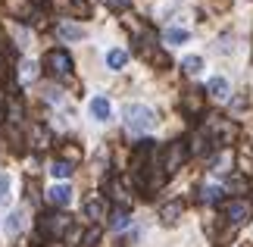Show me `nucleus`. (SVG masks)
<instances>
[{"label":"nucleus","mask_w":253,"mask_h":247,"mask_svg":"<svg viewBox=\"0 0 253 247\" xmlns=\"http://www.w3.org/2000/svg\"><path fill=\"white\" fill-rule=\"evenodd\" d=\"M69 229H72V216L69 213H47V216H41V235L47 241L66 238Z\"/></svg>","instance_id":"1"},{"label":"nucleus","mask_w":253,"mask_h":247,"mask_svg":"<svg viewBox=\"0 0 253 247\" xmlns=\"http://www.w3.org/2000/svg\"><path fill=\"white\" fill-rule=\"evenodd\" d=\"M125 125L131 132H150L157 125V113L144 103H131V106H125Z\"/></svg>","instance_id":"2"},{"label":"nucleus","mask_w":253,"mask_h":247,"mask_svg":"<svg viewBox=\"0 0 253 247\" xmlns=\"http://www.w3.org/2000/svg\"><path fill=\"white\" fill-rule=\"evenodd\" d=\"M222 216H225L228 225H244L253 216V200L250 197H231V200L222 206Z\"/></svg>","instance_id":"3"},{"label":"nucleus","mask_w":253,"mask_h":247,"mask_svg":"<svg viewBox=\"0 0 253 247\" xmlns=\"http://www.w3.org/2000/svg\"><path fill=\"white\" fill-rule=\"evenodd\" d=\"M184 160H188V144H184V141H172V144L166 147V153H163V163H160L163 175L178 172L181 166H184Z\"/></svg>","instance_id":"4"},{"label":"nucleus","mask_w":253,"mask_h":247,"mask_svg":"<svg viewBox=\"0 0 253 247\" xmlns=\"http://www.w3.org/2000/svg\"><path fill=\"white\" fill-rule=\"evenodd\" d=\"M210 135L212 144H231L238 138V125L228 122V119H210V128H203Z\"/></svg>","instance_id":"5"},{"label":"nucleus","mask_w":253,"mask_h":247,"mask_svg":"<svg viewBox=\"0 0 253 247\" xmlns=\"http://www.w3.org/2000/svg\"><path fill=\"white\" fill-rule=\"evenodd\" d=\"M44 69L56 78H66V75H72V56L66 50H50L44 56Z\"/></svg>","instance_id":"6"},{"label":"nucleus","mask_w":253,"mask_h":247,"mask_svg":"<svg viewBox=\"0 0 253 247\" xmlns=\"http://www.w3.org/2000/svg\"><path fill=\"white\" fill-rule=\"evenodd\" d=\"M47 200L53 206H69L72 203V188L69 185H53L50 191H47Z\"/></svg>","instance_id":"7"},{"label":"nucleus","mask_w":253,"mask_h":247,"mask_svg":"<svg viewBox=\"0 0 253 247\" xmlns=\"http://www.w3.org/2000/svg\"><path fill=\"white\" fill-rule=\"evenodd\" d=\"M103 213H106V203L100 200V197H91V200H84V216H87L91 222L103 219Z\"/></svg>","instance_id":"8"},{"label":"nucleus","mask_w":253,"mask_h":247,"mask_svg":"<svg viewBox=\"0 0 253 247\" xmlns=\"http://www.w3.org/2000/svg\"><path fill=\"white\" fill-rule=\"evenodd\" d=\"M207 91H210V97H216V100H225V97H228V82L222 75H216V78H210Z\"/></svg>","instance_id":"9"},{"label":"nucleus","mask_w":253,"mask_h":247,"mask_svg":"<svg viewBox=\"0 0 253 247\" xmlns=\"http://www.w3.org/2000/svg\"><path fill=\"white\" fill-rule=\"evenodd\" d=\"M184 213V203L181 200H172V203H166V206H163V222H166V225H172V222H178V216Z\"/></svg>","instance_id":"10"},{"label":"nucleus","mask_w":253,"mask_h":247,"mask_svg":"<svg viewBox=\"0 0 253 247\" xmlns=\"http://www.w3.org/2000/svg\"><path fill=\"white\" fill-rule=\"evenodd\" d=\"M91 116L100 119V122H106L110 119V100H106V97H94L91 100Z\"/></svg>","instance_id":"11"},{"label":"nucleus","mask_w":253,"mask_h":247,"mask_svg":"<svg viewBox=\"0 0 253 247\" xmlns=\"http://www.w3.org/2000/svg\"><path fill=\"white\" fill-rule=\"evenodd\" d=\"M222 191H225L222 185H203L200 188V200L203 203H219L222 200Z\"/></svg>","instance_id":"12"},{"label":"nucleus","mask_w":253,"mask_h":247,"mask_svg":"<svg viewBox=\"0 0 253 247\" xmlns=\"http://www.w3.org/2000/svg\"><path fill=\"white\" fill-rule=\"evenodd\" d=\"M210 150V135L207 132H197L191 138V147H188V153H207Z\"/></svg>","instance_id":"13"},{"label":"nucleus","mask_w":253,"mask_h":247,"mask_svg":"<svg viewBox=\"0 0 253 247\" xmlns=\"http://www.w3.org/2000/svg\"><path fill=\"white\" fill-rule=\"evenodd\" d=\"M125 63H128V53H125V50H119V47L106 53V66H110V69H116V72H119V69H125Z\"/></svg>","instance_id":"14"},{"label":"nucleus","mask_w":253,"mask_h":247,"mask_svg":"<svg viewBox=\"0 0 253 247\" xmlns=\"http://www.w3.org/2000/svg\"><path fill=\"white\" fill-rule=\"evenodd\" d=\"M110 225H113L116 232L128 229V225H131V216H128V210H116V213H110Z\"/></svg>","instance_id":"15"},{"label":"nucleus","mask_w":253,"mask_h":247,"mask_svg":"<svg viewBox=\"0 0 253 247\" xmlns=\"http://www.w3.org/2000/svg\"><path fill=\"white\" fill-rule=\"evenodd\" d=\"M72 169H75V166L66 163V160H53V163H50V175H53V179H69Z\"/></svg>","instance_id":"16"},{"label":"nucleus","mask_w":253,"mask_h":247,"mask_svg":"<svg viewBox=\"0 0 253 247\" xmlns=\"http://www.w3.org/2000/svg\"><path fill=\"white\" fill-rule=\"evenodd\" d=\"M228 191L235 194V197H244V194H247V179H241V175H235V179L228 182Z\"/></svg>","instance_id":"17"},{"label":"nucleus","mask_w":253,"mask_h":247,"mask_svg":"<svg viewBox=\"0 0 253 247\" xmlns=\"http://www.w3.org/2000/svg\"><path fill=\"white\" fill-rule=\"evenodd\" d=\"M97 244H100V229L94 225V229H87V232H84V238H82L79 247H97Z\"/></svg>","instance_id":"18"},{"label":"nucleus","mask_w":253,"mask_h":247,"mask_svg":"<svg viewBox=\"0 0 253 247\" xmlns=\"http://www.w3.org/2000/svg\"><path fill=\"white\" fill-rule=\"evenodd\" d=\"M60 35H63V38H69V41H79V38H82L84 32H82L79 25H69V22H63V25H60Z\"/></svg>","instance_id":"19"},{"label":"nucleus","mask_w":253,"mask_h":247,"mask_svg":"<svg viewBox=\"0 0 253 247\" xmlns=\"http://www.w3.org/2000/svg\"><path fill=\"white\" fill-rule=\"evenodd\" d=\"M166 41L169 44H184V41H188V32H184V28H169V32H166Z\"/></svg>","instance_id":"20"},{"label":"nucleus","mask_w":253,"mask_h":247,"mask_svg":"<svg viewBox=\"0 0 253 247\" xmlns=\"http://www.w3.org/2000/svg\"><path fill=\"white\" fill-rule=\"evenodd\" d=\"M181 66H184V72H188V75H197L200 69H203V60H200V56H188Z\"/></svg>","instance_id":"21"},{"label":"nucleus","mask_w":253,"mask_h":247,"mask_svg":"<svg viewBox=\"0 0 253 247\" xmlns=\"http://www.w3.org/2000/svg\"><path fill=\"white\" fill-rule=\"evenodd\" d=\"M60 160H66V163H75V160H82V150H79V147H72V144H66V147H63V156H60Z\"/></svg>","instance_id":"22"},{"label":"nucleus","mask_w":253,"mask_h":247,"mask_svg":"<svg viewBox=\"0 0 253 247\" xmlns=\"http://www.w3.org/2000/svg\"><path fill=\"white\" fill-rule=\"evenodd\" d=\"M184 106L188 110H200V94H188L184 97Z\"/></svg>","instance_id":"23"},{"label":"nucleus","mask_w":253,"mask_h":247,"mask_svg":"<svg viewBox=\"0 0 253 247\" xmlns=\"http://www.w3.org/2000/svg\"><path fill=\"white\" fill-rule=\"evenodd\" d=\"M19 225H22V213H13L9 216V232H19Z\"/></svg>","instance_id":"24"},{"label":"nucleus","mask_w":253,"mask_h":247,"mask_svg":"<svg viewBox=\"0 0 253 247\" xmlns=\"http://www.w3.org/2000/svg\"><path fill=\"white\" fill-rule=\"evenodd\" d=\"M3 78H6V63H3V56H0V85H3Z\"/></svg>","instance_id":"25"}]
</instances>
